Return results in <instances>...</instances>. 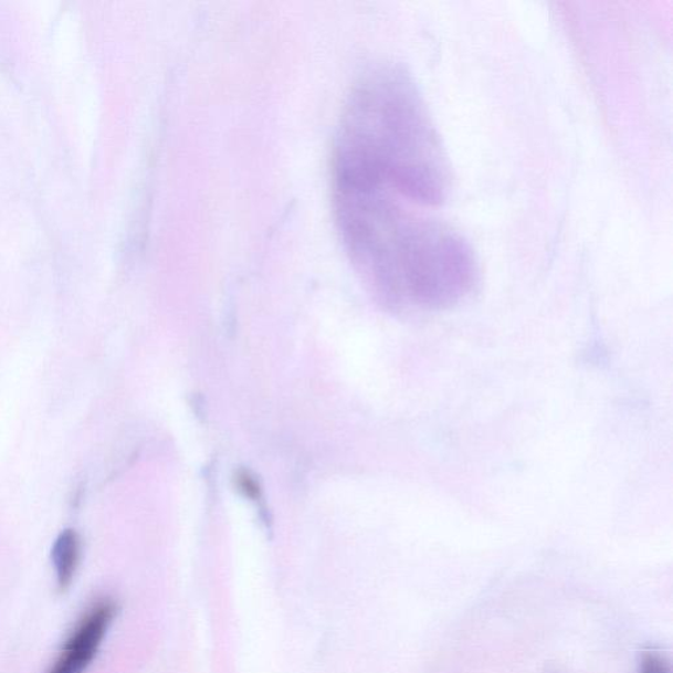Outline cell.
Returning a JSON list of instances; mask_svg holds the SVG:
<instances>
[{
	"label": "cell",
	"instance_id": "obj_2",
	"mask_svg": "<svg viewBox=\"0 0 673 673\" xmlns=\"http://www.w3.org/2000/svg\"><path fill=\"white\" fill-rule=\"evenodd\" d=\"M335 172L378 186L413 206H439L453 171L442 137L412 75L371 72L351 95L338 135Z\"/></svg>",
	"mask_w": 673,
	"mask_h": 673
},
{
	"label": "cell",
	"instance_id": "obj_6",
	"mask_svg": "<svg viewBox=\"0 0 673 673\" xmlns=\"http://www.w3.org/2000/svg\"><path fill=\"white\" fill-rule=\"evenodd\" d=\"M240 491L244 492L246 497L255 498L260 495V485L248 473L239 475Z\"/></svg>",
	"mask_w": 673,
	"mask_h": 673
},
{
	"label": "cell",
	"instance_id": "obj_5",
	"mask_svg": "<svg viewBox=\"0 0 673 673\" xmlns=\"http://www.w3.org/2000/svg\"><path fill=\"white\" fill-rule=\"evenodd\" d=\"M638 673H671V663L661 651H643L638 664Z\"/></svg>",
	"mask_w": 673,
	"mask_h": 673
},
{
	"label": "cell",
	"instance_id": "obj_3",
	"mask_svg": "<svg viewBox=\"0 0 673 673\" xmlns=\"http://www.w3.org/2000/svg\"><path fill=\"white\" fill-rule=\"evenodd\" d=\"M116 614L113 601L103 600L76 624L50 673H82L94 661Z\"/></svg>",
	"mask_w": 673,
	"mask_h": 673
},
{
	"label": "cell",
	"instance_id": "obj_4",
	"mask_svg": "<svg viewBox=\"0 0 673 673\" xmlns=\"http://www.w3.org/2000/svg\"><path fill=\"white\" fill-rule=\"evenodd\" d=\"M81 557V544L78 534L74 530H65L55 539L52 558L57 575L59 588L61 591L72 585L76 567Z\"/></svg>",
	"mask_w": 673,
	"mask_h": 673
},
{
	"label": "cell",
	"instance_id": "obj_1",
	"mask_svg": "<svg viewBox=\"0 0 673 673\" xmlns=\"http://www.w3.org/2000/svg\"><path fill=\"white\" fill-rule=\"evenodd\" d=\"M413 204L379 189H358L336 200L343 239L354 265L391 307L440 311L475 287L474 250L462 235Z\"/></svg>",
	"mask_w": 673,
	"mask_h": 673
}]
</instances>
